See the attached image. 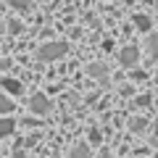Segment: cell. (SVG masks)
<instances>
[{"mask_svg":"<svg viewBox=\"0 0 158 158\" xmlns=\"http://www.w3.org/2000/svg\"><path fill=\"white\" fill-rule=\"evenodd\" d=\"M153 132H156V140H158V121H156V124H153Z\"/></svg>","mask_w":158,"mask_h":158,"instance_id":"2e32d148","label":"cell"},{"mask_svg":"<svg viewBox=\"0 0 158 158\" xmlns=\"http://www.w3.org/2000/svg\"><path fill=\"white\" fill-rule=\"evenodd\" d=\"M90 142H100V132H98V129L90 132Z\"/></svg>","mask_w":158,"mask_h":158,"instance_id":"5bb4252c","label":"cell"},{"mask_svg":"<svg viewBox=\"0 0 158 158\" xmlns=\"http://www.w3.org/2000/svg\"><path fill=\"white\" fill-rule=\"evenodd\" d=\"M145 129V121H142V118H135V121H132V132H142Z\"/></svg>","mask_w":158,"mask_h":158,"instance_id":"7c38bea8","label":"cell"},{"mask_svg":"<svg viewBox=\"0 0 158 158\" xmlns=\"http://www.w3.org/2000/svg\"><path fill=\"white\" fill-rule=\"evenodd\" d=\"M29 6H32V0H11V8L16 11H29Z\"/></svg>","mask_w":158,"mask_h":158,"instance_id":"8fae6325","label":"cell"},{"mask_svg":"<svg viewBox=\"0 0 158 158\" xmlns=\"http://www.w3.org/2000/svg\"><path fill=\"white\" fill-rule=\"evenodd\" d=\"M50 108H53V106H50V100H48L42 92H37V95L29 98V111L37 113V116H48V113H50Z\"/></svg>","mask_w":158,"mask_h":158,"instance_id":"7a4b0ae2","label":"cell"},{"mask_svg":"<svg viewBox=\"0 0 158 158\" xmlns=\"http://www.w3.org/2000/svg\"><path fill=\"white\" fill-rule=\"evenodd\" d=\"M13 129H16V121L13 118H0V137L13 135Z\"/></svg>","mask_w":158,"mask_h":158,"instance_id":"8992f818","label":"cell"},{"mask_svg":"<svg viewBox=\"0 0 158 158\" xmlns=\"http://www.w3.org/2000/svg\"><path fill=\"white\" fill-rule=\"evenodd\" d=\"M0 111H3V113L13 111V103H11V98H8V95H6L3 90H0Z\"/></svg>","mask_w":158,"mask_h":158,"instance_id":"30bf717a","label":"cell"},{"mask_svg":"<svg viewBox=\"0 0 158 158\" xmlns=\"http://www.w3.org/2000/svg\"><path fill=\"white\" fill-rule=\"evenodd\" d=\"M132 21H135V27L140 29V32H150V27H153L150 16H145V13H137V16L132 19Z\"/></svg>","mask_w":158,"mask_h":158,"instance_id":"5b68a950","label":"cell"},{"mask_svg":"<svg viewBox=\"0 0 158 158\" xmlns=\"http://www.w3.org/2000/svg\"><path fill=\"white\" fill-rule=\"evenodd\" d=\"M156 11H158V0H156Z\"/></svg>","mask_w":158,"mask_h":158,"instance_id":"e0dca14e","label":"cell"},{"mask_svg":"<svg viewBox=\"0 0 158 158\" xmlns=\"http://www.w3.org/2000/svg\"><path fill=\"white\" fill-rule=\"evenodd\" d=\"M100 158H113V156H111L108 150H103V153H100Z\"/></svg>","mask_w":158,"mask_h":158,"instance_id":"9a60e30c","label":"cell"},{"mask_svg":"<svg viewBox=\"0 0 158 158\" xmlns=\"http://www.w3.org/2000/svg\"><path fill=\"white\" fill-rule=\"evenodd\" d=\"M0 87H3V90L6 92H11V95H21V82H19V79H11V77H6V79H0Z\"/></svg>","mask_w":158,"mask_h":158,"instance_id":"277c9868","label":"cell"},{"mask_svg":"<svg viewBox=\"0 0 158 158\" xmlns=\"http://www.w3.org/2000/svg\"><path fill=\"white\" fill-rule=\"evenodd\" d=\"M87 74H90V77H98V79H103L108 74V69L103 66V63H90V66H87Z\"/></svg>","mask_w":158,"mask_h":158,"instance_id":"52a82bcc","label":"cell"},{"mask_svg":"<svg viewBox=\"0 0 158 158\" xmlns=\"http://www.w3.org/2000/svg\"><path fill=\"white\" fill-rule=\"evenodd\" d=\"M148 53H150V58H158V32L148 37Z\"/></svg>","mask_w":158,"mask_h":158,"instance_id":"ba28073f","label":"cell"},{"mask_svg":"<svg viewBox=\"0 0 158 158\" xmlns=\"http://www.w3.org/2000/svg\"><path fill=\"white\" fill-rule=\"evenodd\" d=\"M137 61H140V50L137 48H124L118 53V63H124V66H137Z\"/></svg>","mask_w":158,"mask_h":158,"instance_id":"3957f363","label":"cell"},{"mask_svg":"<svg viewBox=\"0 0 158 158\" xmlns=\"http://www.w3.org/2000/svg\"><path fill=\"white\" fill-rule=\"evenodd\" d=\"M8 32H11V34H19V32H21V21H11V24H8Z\"/></svg>","mask_w":158,"mask_h":158,"instance_id":"4fadbf2b","label":"cell"},{"mask_svg":"<svg viewBox=\"0 0 158 158\" xmlns=\"http://www.w3.org/2000/svg\"><path fill=\"white\" fill-rule=\"evenodd\" d=\"M87 156H90V148L82 142V145H77V148L71 150V156H69V158H87Z\"/></svg>","mask_w":158,"mask_h":158,"instance_id":"9c48e42d","label":"cell"},{"mask_svg":"<svg viewBox=\"0 0 158 158\" xmlns=\"http://www.w3.org/2000/svg\"><path fill=\"white\" fill-rule=\"evenodd\" d=\"M66 50H69L66 42H45V45L37 50V58L40 61H56V58L66 56Z\"/></svg>","mask_w":158,"mask_h":158,"instance_id":"6da1fadb","label":"cell"}]
</instances>
